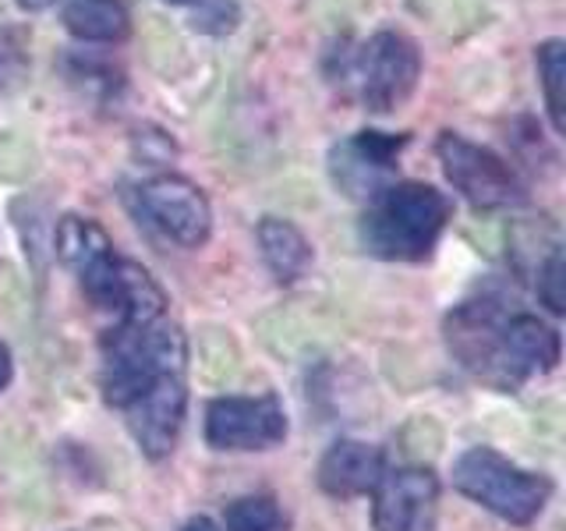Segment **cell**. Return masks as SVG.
<instances>
[{"instance_id": "4", "label": "cell", "mask_w": 566, "mask_h": 531, "mask_svg": "<svg viewBox=\"0 0 566 531\" xmlns=\"http://www.w3.org/2000/svg\"><path fill=\"white\" fill-rule=\"evenodd\" d=\"M439 164L447 181L478 209H503L524 202V181L503 156L485 146H474L464 135L442 132L436 142Z\"/></svg>"}, {"instance_id": "20", "label": "cell", "mask_w": 566, "mask_h": 531, "mask_svg": "<svg viewBox=\"0 0 566 531\" xmlns=\"http://www.w3.org/2000/svg\"><path fill=\"white\" fill-rule=\"evenodd\" d=\"M29 79V58L22 43H18V35L0 29V93H11Z\"/></svg>"}, {"instance_id": "7", "label": "cell", "mask_w": 566, "mask_h": 531, "mask_svg": "<svg viewBox=\"0 0 566 531\" xmlns=\"http://www.w3.org/2000/svg\"><path fill=\"white\" fill-rule=\"evenodd\" d=\"M85 294L96 301L99 309L117 312L124 326H149L164 319L167 298L159 291V283L149 277V270H142L138 262L111 256L99 262L96 270H88L82 277Z\"/></svg>"}, {"instance_id": "16", "label": "cell", "mask_w": 566, "mask_h": 531, "mask_svg": "<svg viewBox=\"0 0 566 531\" xmlns=\"http://www.w3.org/2000/svg\"><path fill=\"white\" fill-rule=\"evenodd\" d=\"M255 235H259L262 259L280 283H294L297 277H305V270L312 266V244L291 220L265 217Z\"/></svg>"}, {"instance_id": "26", "label": "cell", "mask_w": 566, "mask_h": 531, "mask_svg": "<svg viewBox=\"0 0 566 531\" xmlns=\"http://www.w3.org/2000/svg\"><path fill=\"white\" fill-rule=\"evenodd\" d=\"M170 4H191V0H170Z\"/></svg>"}, {"instance_id": "5", "label": "cell", "mask_w": 566, "mask_h": 531, "mask_svg": "<svg viewBox=\"0 0 566 531\" xmlns=\"http://www.w3.org/2000/svg\"><path fill=\"white\" fill-rule=\"evenodd\" d=\"M350 75L358 82V96L368 111L389 114L415 93L421 75V53L403 32L382 29L358 50Z\"/></svg>"}, {"instance_id": "24", "label": "cell", "mask_w": 566, "mask_h": 531, "mask_svg": "<svg viewBox=\"0 0 566 531\" xmlns=\"http://www.w3.org/2000/svg\"><path fill=\"white\" fill-rule=\"evenodd\" d=\"M185 531H220V528L212 524L209 518H195V521H188V524H185Z\"/></svg>"}, {"instance_id": "2", "label": "cell", "mask_w": 566, "mask_h": 531, "mask_svg": "<svg viewBox=\"0 0 566 531\" xmlns=\"http://www.w3.org/2000/svg\"><path fill=\"white\" fill-rule=\"evenodd\" d=\"M106 362H103V397L114 407H128L146 389L170 376L185 372V341L174 326H117L106 336Z\"/></svg>"}, {"instance_id": "6", "label": "cell", "mask_w": 566, "mask_h": 531, "mask_svg": "<svg viewBox=\"0 0 566 531\" xmlns=\"http://www.w3.org/2000/svg\"><path fill=\"white\" fill-rule=\"evenodd\" d=\"M138 209L153 227H159L170 241L185 248L206 244L212 230V206L199 185L188 177L164 174L138 188Z\"/></svg>"}, {"instance_id": "12", "label": "cell", "mask_w": 566, "mask_h": 531, "mask_svg": "<svg viewBox=\"0 0 566 531\" xmlns=\"http://www.w3.org/2000/svg\"><path fill=\"white\" fill-rule=\"evenodd\" d=\"M559 362V333L535 315H513L503 323L495 383L517 386L535 372H553Z\"/></svg>"}, {"instance_id": "11", "label": "cell", "mask_w": 566, "mask_h": 531, "mask_svg": "<svg viewBox=\"0 0 566 531\" xmlns=\"http://www.w3.org/2000/svg\"><path fill=\"white\" fill-rule=\"evenodd\" d=\"M185 404H188L185 372H170V376L156 379L146 394L124 407L132 436L149 457H167L174 450L177 433L185 425Z\"/></svg>"}, {"instance_id": "17", "label": "cell", "mask_w": 566, "mask_h": 531, "mask_svg": "<svg viewBox=\"0 0 566 531\" xmlns=\"http://www.w3.org/2000/svg\"><path fill=\"white\" fill-rule=\"evenodd\" d=\"M53 244H57V256L78 277H85L88 270H96L99 262H106L114 256V244H111V238H106V230L96 220L75 217V212H67V217L57 220Z\"/></svg>"}, {"instance_id": "10", "label": "cell", "mask_w": 566, "mask_h": 531, "mask_svg": "<svg viewBox=\"0 0 566 531\" xmlns=\"http://www.w3.org/2000/svg\"><path fill=\"white\" fill-rule=\"evenodd\" d=\"M376 531H432L439 482L429 468H397L376 482Z\"/></svg>"}, {"instance_id": "18", "label": "cell", "mask_w": 566, "mask_h": 531, "mask_svg": "<svg viewBox=\"0 0 566 531\" xmlns=\"http://www.w3.org/2000/svg\"><path fill=\"white\" fill-rule=\"evenodd\" d=\"M538 79L548 106V121L563 135L566 132V114H563V82H566V46L563 40H545L538 46Z\"/></svg>"}, {"instance_id": "19", "label": "cell", "mask_w": 566, "mask_h": 531, "mask_svg": "<svg viewBox=\"0 0 566 531\" xmlns=\"http://www.w3.org/2000/svg\"><path fill=\"white\" fill-rule=\"evenodd\" d=\"M227 531H287V518L270 496H244L223 513Z\"/></svg>"}, {"instance_id": "23", "label": "cell", "mask_w": 566, "mask_h": 531, "mask_svg": "<svg viewBox=\"0 0 566 531\" xmlns=\"http://www.w3.org/2000/svg\"><path fill=\"white\" fill-rule=\"evenodd\" d=\"M8 383H11V351L4 341H0V389H4Z\"/></svg>"}, {"instance_id": "8", "label": "cell", "mask_w": 566, "mask_h": 531, "mask_svg": "<svg viewBox=\"0 0 566 531\" xmlns=\"http://www.w3.org/2000/svg\"><path fill=\"white\" fill-rule=\"evenodd\" d=\"M287 436L276 397H220L206 412V439L217 450H270Z\"/></svg>"}, {"instance_id": "1", "label": "cell", "mask_w": 566, "mask_h": 531, "mask_svg": "<svg viewBox=\"0 0 566 531\" xmlns=\"http://www.w3.org/2000/svg\"><path fill=\"white\" fill-rule=\"evenodd\" d=\"M453 212V202L432 185L400 181L386 185L371 199L361 220V241L371 256L389 262H421L432 248Z\"/></svg>"}, {"instance_id": "22", "label": "cell", "mask_w": 566, "mask_h": 531, "mask_svg": "<svg viewBox=\"0 0 566 531\" xmlns=\"http://www.w3.org/2000/svg\"><path fill=\"white\" fill-rule=\"evenodd\" d=\"M217 11H227V25H212V32H230L238 25V8L234 4H227V0H217ZM209 22H212V14H199L195 18V25L199 29H209Z\"/></svg>"}, {"instance_id": "15", "label": "cell", "mask_w": 566, "mask_h": 531, "mask_svg": "<svg viewBox=\"0 0 566 531\" xmlns=\"http://www.w3.org/2000/svg\"><path fill=\"white\" fill-rule=\"evenodd\" d=\"M64 25L82 43H120L132 32L124 0H64Z\"/></svg>"}, {"instance_id": "21", "label": "cell", "mask_w": 566, "mask_h": 531, "mask_svg": "<svg viewBox=\"0 0 566 531\" xmlns=\"http://www.w3.org/2000/svg\"><path fill=\"white\" fill-rule=\"evenodd\" d=\"M563 283H566L563 252H559V248H553V252H548V259L538 266V298L548 305V312H556V315H563V309H566Z\"/></svg>"}, {"instance_id": "9", "label": "cell", "mask_w": 566, "mask_h": 531, "mask_svg": "<svg viewBox=\"0 0 566 531\" xmlns=\"http://www.w3.org/2000/svg\"><path fill=\"white\" fill-rule=\"evenodd\" d=\"M407 146V135L358 132L354 138L333 146L329 174L350 199H376L397 174V156Z\"/></svg>"}, {"instance_id": "25", "label": "cell", "mask_w": 566, "mask_h": 531, "mask_svg": "<svg viewBox=\"0 0 566 531\" xmlns=\"http://www.w3.org/2000/svg\"><path fill=\"white\" fill-rule=\"evenodd\" d=\"M18 8H25V11H43V8H50L53 0H14Z\"/></svg>"}, {"instance_id": "13", "label": "cell", "mask_w": 566, "mask_h": 531, "mask_svg": "<svg viewBox=\"0 0 566 531\" xmlns=\"http://www.w3.org/2000/svg\"><path fill=\"white\" fill-rule=\"evenodd\" d=\"M503 312L492 301H468L447 319V344L460 365L495 383V358L503 341Z\"/></svg>"}, {"instance_id": "3", "label": "cell", "mask_w": 566, "mask_h": 531, "mask_svg": "<svg viewBox=\"0 0 566 531\" xmlns=\"http://www.w3.org/2000/svg\"><path fill=\"white\" fill-rule=\"evenodd\" d=\"M453 486L471 496L474 503H482L485 510L500 513L503 521L527 524L535 521L548 492V478L521 471L517 465H510L506 457H500L489 447H474L457 460L453 468Z\"/></svg>"}, {"instance_id": "14", "label": "cell", "mask_w": 566, "mask_h": 531, "mask_svg": "<svg viewBox=\"0 0 566 531\" xmlns=\"http://www.w3.org/2000/svg\"><path fill=\"white\" fill-rule=\"evenodd\" d=\"M379 478H382V454L358 439L333 442L326 457L318 460V486L329 496H340V500L371 492Z\"/></svg>"}]
</instances>
